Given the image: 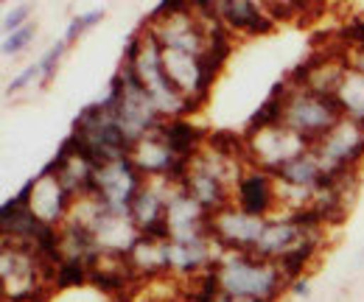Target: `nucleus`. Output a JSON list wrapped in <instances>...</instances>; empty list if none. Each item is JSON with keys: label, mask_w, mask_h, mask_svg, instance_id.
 Wrapping results in <instances>:
<instances>
[{"label": "nucleus", "mask_w": 364, "mask_h": 302, "mask_svg": "<svg viewBox=\"0 0 364 302\" xmlns=\"http://www.w3.org/2000/svg\"><path fill=\"white\" fill-rule=\"evenodd\" d=\"M222 294L250 297V300L277 302L289 288L280 266L274 260L258 258L255 252H222L216 260Z\"/></svg>", "instance_id": "1"}, {"label": "nucleus", "mask_w": 364, "mask_h": 302, "mask_svg": "<svg viewBox=\"0 0 364 302\" xmlns=\"http://www.w3.org/2000/svg\"><path fill=\"white\" fill-rule=\"evenodd\" d=\"M345 118L342 104L336 95L314 92L306 87H289L286 95V118L283 124L291 131H297L311 149Z\"/></svg>", "instance_id": "2"}, {"label": "nucleus", "mask_w": 364, "mask_h": 302, "mask_svg": "<svg viewBox=\"0 0 364 302\" xmlns=\"http://www.w3.org/2000/svg\"><path fill=\"white\" fill-rule=\"evenodd\" d=\"M244 137H247V163L252 168H261V171L269 173L280 171L289 160H294L297 154L311 149L297 131H291L286 124L261 131L244 129Z\"/></svg>", "instance_id": "3"}, {"label": "nucleus", "mask_w": 364, "mask_h": 302, "mask_svg": "<svg viewBox=\"0 0 364 302\" xmlns=\"http://www.w3.org/2000/svg\"><path fill=\"white\" fill-rule=\"evenodd\" d=\"M146 182L149 179L137 171L132 157H124V160L95 171V193L92 196H98V202L104 205L107 213L129 216L137 193L146 188Z\"/></svg>", "instance_id": "4"}, {"label": "nucleus", "mask_w": 364, "mask_h": 302, "mask_svg": "<svg viewBox=\"0 0 364 302\" xmlns=\"http://www.w3.org/2000/svg\"><path fill=\"white\" fill-rule=\"evenodd\" d=\"M314 151L319 154L325 171L328 168L359 171V166L364 163V126L350 118H342L314 146Z\"/></svg>", "instance_id": "5"}, {"label": "nucleus", "mask_w": 364, "mask_h": 302, "mask_svg": "<svg viewBox=\"0 0 364 302\" xmlns=\"http://www.w3.org/2000/svg\"><path fill=\"white\" fill-rule=\"evenodd\" d=\"M269 218L247 216L235 205L213 216V244L222 252H255Z\"/></svg>", "instance_id": "6"}, {"label": "nucleus", "mask_w": 364, "mask_h": 302, "mask_svg": "<svg viewBox=\"0 0 364 302\" xmlns=\"http://www.w3.org/2000/svg\"><path fill=\"white\" fill-rule=\"evenodd\" d=\"M232 205L244 210L247 216L255 218H274L280 216V202H277V182L269 171L261 168H247L241 173L235 190H232Z\"/></svg>", "instance_id": "7"}, {"label": "nucleus", "mask_w": 364, "mask_h": 302, "mask_svg": "<svg viewBox=\"0 0 364 302\" xmlns=\"http://www.w3.org/2000/svg\"><path fill=\"white\" fill-rule=\"evenodd\" d=\"M166 50H180V53H191V56H202L208 48V28L205 23L196 17V11H185V14H174L168 20H157V23H143Z\"/></svg>", "instance_id": "8"}, {"label": "nucleus", "mask_w": 364, "mask_h": 302, "mask_svg": "<svg viewBox=\"0 0 364 302\" xmlns=\"http://www.w3.org/2000/svg\"><path fill=\"white\" fill-rule=\"evenodd\" d=\"M216 11L232 34H244V37H267L277 26L269 17L267 6H258L255 0H222L216 3Z\"/></svg>", "instance_id": "9"}, {"label": "nucleus", "mask_w": 364, "mask_h": 302, "mask_svg": "<svg viewBox=\"0 0 364 302\" xmlns=\"http://www.w3.org/2000/svg\"><path fill=\"white\" fill-rule=\"evenodd\" d=\"M73 196L62 188L59 179L53 176H34V196H31V213L46 221L50 227H62L70 210H73Z\"/></svg>", "instance_id": "10"}, {"label": "nucleus", "mask_w": 364, "mask_h": 302, "mask_svg": "<svg viewBox=\"0 0 364 302\" xmlns=\"http://www.w3.org/2000/svg\"><path fill=\"white\" fill-rule=\"evenodd\" d=\"M132 163L137 166V171L143 173L146 179H166L177 157L171 154L166 137H163V129L157 131H149L146 137H140L135 146H132Z\"/></svg>", "instance_id": "11"}, {"label": "nucleus", "mask_w": 364, "mask_h": 302, "mask_svg": "<svg viewBox=\"0 0 364 302\" xmlns=\"http://www.w3.org/2000/svg\"><path fill=\"white\" fill-rule=\"evenodd\" d=\"M306 235H309V232L300 230L289 216H274L267 221V230H264V235H261V241H258V247H255V255L277 263L286 252H291Z\"/></svg>", "instance_id": "12"}, {"label": "nucleus", "mask_w": 364, "mask_h": 302, "mask_svg": "<svg viewBox=\"0 0 364 302\" xmlns=\"http://www.w3.org/2000/svg\"><path fill=\"white\" fill-rule=\"evenodd\" d=\"M208 134L210 131L196 126L191 118H177V121H166L163 124V137H166L171 154L177 160H185V163H193L199 157V151L208 143Z\"/></svg>", "instance_id": "13"}, {"label": "nucleus", "mask_w": 364, "mask_h": 302, "mask_svg": "<svg viewBox=\"0 0 364 302\" xmlns=\"http://www.w3.org/2000/svg\"><path fill=\"white\" fill-rule=\"evenodd\" d=\"M322 173H325V166H322L319 154L314 149H309V151L297 154L294 160H289V163H286L280 171H274L272 176L280 185H286V188H297V190L314 193V188H317Z\"/></svg>", "instance_id": "14"}, {"label": "nucleus", "mask_w": 364, "mask_h": 302, "mask_svg": "<svg viewBox=\"0 0 364 302\" xmlns=\"http://www.w3.org/2000/svg\"><path fill=\"white\" fill-rule=\"evenodd\" d=\"M319 247H322V232H309L291 252H286L283 258L277 260V266H280L286 283H294V280H300V277L309 274L311 263H314L319 255Z\"/></svg>", "instance_id": "15"}, {"label": "nucleus", "mask_w": 364, "mask_h": 302, "mask_svg": "<svg viewBox=\"0 0 364 302\" xmlns=\"http://www.w3.org/2000/svg\"><path fill=\"white\" fill-rule=\"evenodd\" d=\"M163 65H166V73L171 76V82H174V87L180 90L182 95H193L196 92V85H199V56L163 48Z\"/></svg>", "instance_id": "16"}, {"label": "nucleus", "mask_w": 364, "mask_h": 302, "mask_svg": "<svg viewBox=\"0 0 364 302\" xmlns=\"http://www.w3.org/2000/svg\"><path fill=\"white\" fill-rule=\"evenodd\" d=\"M336 98L342 104L345 118L364 126V76H359L356 70H348L339 90H336Z\"/></svg>", "instance_id": "17"}, {"label": "nucleus", "mask_w": 364, "mask_h": 302, "mask_svg": "<svg viewBox=\"0 0 364 302\" xmlns=\"http://www.w3.org/2000/svg\"><path fill=\"white\" fill-rule=\"evenodd\" d=\"M210 151L228 157V160H235V163H247V137L244 131H230V129H216L208 134V143H205ZM250 166V163H247Z\"/></svg>", "instance_id": "18"}, {"label": "nucleus", "mask_w": 364, "mask_h": 302, "mask_svg": "<svg viewBox=\"0 0 364 302\" xmlns=\"http://www.w3.org/2000/svg\"><path fill=\"white\" fill-rule=\"evenodd\" d=\"M283 118H286V98H272V95H267V101L252 112V118H250V124H247V131L283 126Z\"/></svg>", "instance_id": "19"}, {"label": "nucleus", "mask_w": 364, "mask_h": 302, "mask_svg": "<svg viewBox=\"0 0 364 302\" xmlns=\"http://www.w3.org/2000/svg\"><path fill=\"white\" fill-rule=\"evenodd\" d=\"M90 286V269L76 260H62L53 277V291H68V288H82Z\"/></svg>", "instance_id": "20"}, {"label": "nucleus", "mask_w": 364, "mask_h": 302, "mask_svg": "<svg viewBox=\"0 0 364 302\" xmlns=\"http://www.w3.org/2000/svg\"><path fill=\"white\" fill-rule=\"evenodd\" d=\"M104 20V9H92V11H85V14H76L73 20H70V26H68V31H65V43H76L82 34H87L95 23H101Z\"/></svg>", "instance_id": "21"}, {"label": "nucleus", "mask_w": 364, "mask_h": 302, "mask_svg": "<svg viewBox=\"0 0 364 302\" xmlns=\"http://www.w3.org/2000/svg\"><path fill=\"white\" fill-rule=\"evenodd\" d=\"M65 53H68V43H65V37H62L59 43L50 45V50L40 59V68H43V82H40V85H48V82L56 76L59 62H62V56H65Z\"/></svg>", "instance_id": "22"}, {"label": "nucleus", "mask_w": 364, "mask_h": 302, "mask_svg": "<svg viewBox=\"0 0 364 302\" xmlns=\"http://www.w3.org/2000/svg\"><path fill=\"white\" fill-rule=\"evenodd\" d=\"M37 37V26L34 23H28V26H23L20 31H14V34H9V37H3V53L6 56H11V53H20V50H26L31 40Z\"/></svg>", "instance_id": "23"}, {"label": "nucleus", "mask_w": 364, "mask_h": 302, "mask_svg": "<svg viewBox=\"0 0 364 302\" xmlns=\"http://www.w3.org/2000/svg\"><path fill=\"white\" fill-rule=\"evenodd\" d=\"M31 11H34V6H28V3H23V6L6 11V14H3V34L9 37V34H14V31H20L23 26H28V23H31V20H28Z\"/></svg>", "instance_id": "24"}, {"label": "nucleus", "mask_w": 364, "mask_h": 302, "mask_svg": "<svg viewBox=\"0 0 364 302\" xmlns=\"http://www.w3.org/2000/svg\"><path fill=\"white\" fill-rule=\"evenodd\" d=\"M34 82H43V68H40V62H37V65H28V68L14 79V82H9L6 92H9V95H14V92L26 90L28 85H34Z\"/></svg>", "instance_id": "25"}, {"label": "nucleus", "mask_w": 364, "mask_h": 302, "mask_svg": "<svg viewBox=\"0 0 364 302\" xmlns=\"http://www.w3.org/2000/svg\"><path fill=\"white\" fill-rule=\"evenodd\" d=\"M143 28H137L135 34H129V40L124 45V59H121V65H137V59H140V53H143Z\"/></svg>", "instance_id": "26"}, {"label": "nucleus", "mask_w": 364, "mask_h": 302, "mask_svg": "<svg viewBox=\"0 0 364 302\" xmlns=\"http://www.w3.org/2000/svg\"><path fill=\"white\" fill-rule=\"evenodd\" d=\"M289 291H291L294 297H309V294H311V274H306V277L289 283Z\"/></svg>", "instance_id": "27"}, {"label": "nucleus", "mask_w": 364, "mask_h": 302, "mask_svg": "<svg viewBox=\"0 0 364 302\" xmlns=\"http://www.w3.org/2000/svg\"><path fill=\"white\" fill-rule=\"evenodd\" d=\"M348 68H350V70H356L359 76H364V50H353V53H348Z\"/></svg>", "instance_id": "28"}, {"label": "nucleus", "mask_w": 364, "mask_h": 302, "mask_svg": "<svg viewBox=\"0 0 364 302\" xmlns=\"http://www.w3.org/2000/svg\"><path fill=\"white\" fill-rule=\"evenodd\" d=\"M216 302H267V300H250V297H230V294H222Z\"/></svg>", "instance_id": "29"}, {"label": "nucleus", "mask_w": 364, "mask_h": 302, "mask_svg": "<svg viewBox=\"0 0 364 302\" xmlns=\"http://www.w3.org/2000/svg\"><path fill=\"white\" fill-rule=\"evenodd\" d=\"M359 260H364V249H362V255H359Z\"/></svg>", "instance_id": "30"}, {"label": "nucleus", "mask_w": 364, "mask_h": 302, "mask_svg": "<svg viewBox=\"0 0 364 302\" xmlns=\"http://www.w3.org/2000/svg\"><path fill=\"white\" fill-rule=\"evenodd\" d=\"M180 302H182V300H180Z\"/></svg>", "instance_id": "31"}]
</instances>
